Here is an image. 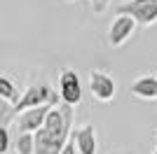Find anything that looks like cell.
Instances as JSON below:
<instances>
[{"label": "cell", "instance_id": "cell-4", "mask_svg": "<svg viewBox=\"0 0 157 154\" xmlns=\"http://www.w3.org/2000/svg\"><path fill=\"white\" fill-rule=\"evenodd\" d=\"M89 91H92L94 101H98L101 105H108L117 96V84H115V79L108 72L89 70Z\"/></svg>", "mask_w": 157, "mask_h": 154}, {"label": "cell", "instance_id": "cell-11", "mask_svg": "<svg viewBox=\"0 0 157 154\" xmlns=\"http://www.w3.org/2000/svg\"><path fill=\"white\" fill-rule=\"evenodd\" d=\"M14 149L17 154H35V133H17Z\"/></svg>", "mask_w": 157, "mask_h": 154}, {"label": "cell", "instance_id": "cell-8", "mask_svg": "<svg viewBox=\"0 0 157 154\" xmlns=\"http://www.w3.org/2000/svg\"><path fill=\"white\" fill-rule=\"evenodd\" d=\"M73 140L80 154H96L98 152V142H96V128L92 124H85L80 128H73Z\"/></svg>", "mask_w": 157, "mask_h": 154}, {"label": "cell", "instance_id": "cell-7", "mask_svg": "<svg viewBox=\"0 0 157 154\" xmlns=\"http://www.w3.org/2000/svg\"><path fill=\"white\" fill-rule=\"evenodd\" d=\"M52 110H54V105H42V108H35V110H28L24 115H19L17 117V131L19 133H38L40 128L45 126Z\"/></svg>", "mask_w": 157, "mask_h": 154}, {"label": "cell", "instance_id": "cell-9", "mask_svg": "<svg viewBox=\"0 0 157 154\" xmlns=\"http://www.w3.org/2000/svg\"><path fill=\"white\" fill-rule=\"evenodd\" d=\"M131 96L141 98V101H157V77L152 75H141L136 77L129 86Z\"/></svg>", "mask_w": 157, "mask_h": 154}, {"label": "cell", "instance_id": "cell-10", "mask_svg": "<svg viewBox=\"0 0 157 154\" xmlns=\"http://www.w3.org/2000/svg\"><path fill=\"white\" fill-rule=\"evenodd\" d=\"M0 101H5V103H10V105H17V103L21 101V91H19V86L10 79V77H0Z\"/></svg>", "mask_w": 157, "mask_h": 154}, {"label": "cell", "instance_id": "cell-14", "mask_svg": "<svg viewBox=\"0 0 157 154\" xmlns=\"http://www.w3.org/2000/svg\"><path fill=\"white\" fill-rule=\"evenodd\" d=\"M75 149H78V147H75V140H73V138H71V142H68V145H66L63 154H75Z\"/></svg>", "mask_w": 157, "mask_h": 154}, {"label": "cell", "instance_id": "cell-3", "mask_svg": "<svg viewBox=\"0 0 157 154\" xmlns=\"http://www.w3.org/2000/svg\"><path fill=\"white\" fill-rule=\"evenodd\" d=\"M115 12L134 16L141 26H155L157 24V0H129V2L117 5Z\"/></svg>", "mask_w": 157, "mask_h": 154}, {"label": "cell", "instance_id": "cell-12", "mask_svg": "<svg viewBox=\"0 0 157 154\" xmlns=\"http://www.w3.org/2000/svg\"><path fill=\"white\" fill-rule=\"evenodd\" d=\"M10 128H0V154H10Z\"/></svg>", "mask_w": 157, "mask_h": 154}, {"label": "cell", "instance_id": "cell-15", "mask_svg": "<svg viewBox=\"0 0 157 154\" xmlns=\"http://www.w3.org/2000/svg\"><path fill=\"white\" fill-rule=\"evenodd\" d=\"M152 154H157V149H155V152H152Z\"/></svg>", "mask_w": 157, "mask_h": 154}, {"label": "cell", "instance_id": "cell-13", "mask_svg": "<svg viewBox=\"0 0 157 154\" xmlns=\"http://www.w3.org/2000/svg\"><path fill=\"white\" fill-rule=\"evenodd\" d=\"M89 2H92V7H94V12H96V14H103L113 0H89Z\"/></svg>", "mask_w": 157, "mask_h": 154}, {"label": "cell", "instance_id": "cell-5", "mask_svg": "<svg viewBox=\"0 0 157 154\" xmlns=\"http://www.w3.org/2000/svg\"><path fill=\"white\" fill-rule=\"evenodd\" d=\"M136 26L138 21L134 19V16H127V14H117L115 19H113L110 28H108V45L110 47H122L127 42V40L136 33Z\"/></svg>", "mask_w": 157, "mask_h": 154}, {"label": "cell", "instance_id": "cell-2", "mask_svg": "<svg viewBox=\"0 0 157 154\" xmlns=\"http://www.w3.org/2000/svg\"><path fill=\"white\" fill-rule=\"evenodd\" d=\"M61 101V96H56V91L49 86V84H33V86H28L26 94L21 96V101L14 105V112H17V117L24 115V112H28V110H35V108H42V105H56V103Z\"/></svg>", "mask_w": 157, "mask_h": 154}, {"label": "cell", "instance_id": "cell-1", "mask_svg": "<svg viewBox=\"0 0 157 154\" xmlns=\"http://www.w3.org/2000/svg\"><path fill=\"white\" fill-rule=\"evenodd\" d=\"M73 117H75V108L71 105L54 108L45 126L35 133V154H63L73 135Z\"/></svg>", "mask_w": 157, "mask_h": 154}, {"label": "cell", "instance_id": "cell-6", "mask_svg": "<svg viewBox=\"0 0 157 154\" xmlns=\"http://www.w3.org/2000/svg\"><path fill=\"white\" fill-rule=\"evenodd\" d=\"M59 96L63 101V105L78 108L82 101V86H80V77L75 75V70H63L59 77Z\"/></svg>", "mask_w": 157, "mask_h": 154}]
</instances>
